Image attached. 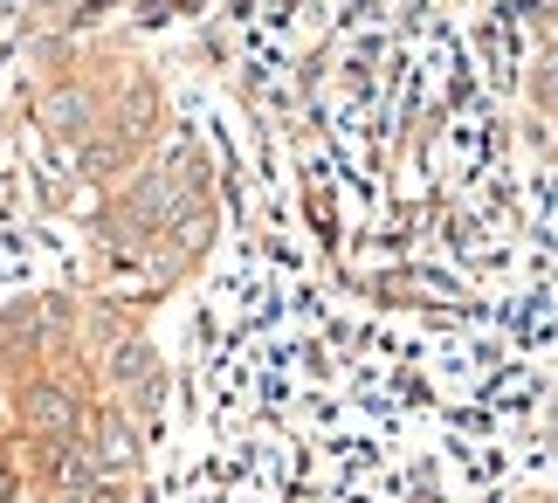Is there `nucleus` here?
Masks as SVG:
<instances>
[{"mask_svg": "<svg viewBox=\"0 0 558 503\" xmlns=\"http://www.w3.org/2000/svg\"><path fill=\"white\" fill-rule=\"evenodd\" d=\"M28 421H35V428H49V434H56V428H70V400H62L56 386H41L35 400H28Z\"/></svg>", "mask_w": 558, "mask_h": 503, "instance_id": "obj_1", "label": "nucleus"}]
</instances>
